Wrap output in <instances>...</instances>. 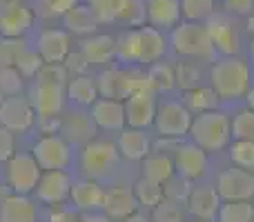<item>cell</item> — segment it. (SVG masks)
I'll list each match as a JSON object with an SVG mask.
<instances>
[{
	"mask_svg": "<svg viewBox=\"0 0 254 222\" xmlns=\"http://www.w3.org/2000/svg\"><path fill=\"white\" fill-rule=\"evenodd\" d=\"M212 89L223 100H237L246 96L250 87V67L237 56H225L223 60H216L210 71Z\"/></svg>",
	"mask_w": 254,
	"mask_h": 222,
	"instance_id": "cell-1",
	"label": "cell"
},
{
	"mask_svg": "<svg viewBox=\"0 0 254 222\" xmlns=\"http://www.w3.org/2000/svg\"><path fill=\"white\" fill-rule=\"evenodd\" d=\"M190 133L203 151H221L232 138V120L216 109L203 111L192 120Z\"/></svg>",
	"mask_w": 254,
	"mask_h": 222,
	"instance_id": "cell-2",
	"label": "cell"
},
{
	"mask_svg": "<svg viewBox=\"0 0 254 222\" xmlns=\"http://www.w3.org/2000/svg\"><path fill=\"white\" fill-rule=\"evenodd\" d=\"M172 49L179 56L196 58V60H214L216 49L210 40L205 25L185 20L174 27L172 31Z\"/></svg>",
	"mask_w": 254,
	"mask_h": 222,
	"instance_id": "cell-3",
	"label": "cell"
},
{
	"mask_svg": "<svg viewBox=\"0 0 254 222\" xmlns=\"http://www.w3.org/2000/svg\"><path fill=\"white\" fill-rule=\"evenodd\" d=\"M119 162V147L107 140H89L80 153V167L89 178H103Z\"/></svg>",
	"mask_w": 254,
	"mask_h": 222,
	"instance_id": "cell-4",
	"label": "cell"
},
{
	"mask_svg": "<svg viewBox=\"0 0 254 222\" xmlns=\"http://www.w3.org/2000/svg\"><path fill=\"white\" fill-rule=\"evenodd\" d=\"M40 174H43V169L29 153H13L7 160V182L13 193L27 196V193L36 191Z\"/></svg>",
	"mask_w": 254,
	"mask_h": 222,
	"instance_id": "cell-5",
	"label": "cell"
},
{
	"mask_svg": "<svg viewBox=\"0 0 254 222\" xmlns=\"http://www.w3.org/2000/svg\"><path fill=\"white\" fill-rule=\"evenodd\" d=\"M192 111L185 105L174 100H167L163 105L156 107V118H154V125H156V131L163 135V138H183L185 133H190V127H192Z\"/></svg>",
	"mask_w": 254,
	"mask_h": 222,
	"instance_id": "cell-6",
	"label": "cell"
},
{
	"mask_svg": "<svg viewBox=\"0 0 254 222\" xmlns=\"http://www.w3.org/2000/svg\"><path fill=\"white\" fill-rule=\"evenodd\" d=\"M216 193L221 200H252L254 198V171L234 165L221 171L216 180Z\"/></svg>",
	"mask_w": 254,
	"mask_h": 222,
	"instance_id": "cell-7",
	"label": "cell"
},
{
	"mask_svg": "<svg viewBox=\"0 0 254 222\" xmlns=\"http://www.w3.org/2000/svg\"><path fill=\"white\" fill-rule=\"evenodd\" d=\"M38 167L43 171L49 169H65L71 162V149L63 135H43L38 142L34 144V153Z\"/></svg>",
	"mask_w": 254,
	"mask_h": 222,
	"instance_id": "cell-8",
	"label": "cell"
},
{
	"mask_svg": "<svg viewBox=\"0 0 254 222\" xmlns=\"http://www.w3.org/2000/svg\"><path fill=\"white\" fill-rule=\"evenodd\" d=\"M71 184H74V180H71V176L67 174L65 169L43 171L38 184H36V196H38V200L45 202V205L58 207L69 198Z\"/></svg>",
	"mask_w": 254,
	"mask_h": 222,
	"instance_id": "cell-9",
	"label": "cell"
},
{
	"mask_svg": "<svg viewBox=\"0 0 254 222\" xmlns=\"http://www.w3.org/2000/svg\"><path fill=\"white\" fill-rule=\"evenodd\" d=\"M36 120V111L31 107L29 100L20 96H9L2 100L0 107V125L7 127L13 133H22V131H29L34 127Z\"/></svg>",
	"mask_w": 254,
	"mask_h": 222,
	"instance_id": "cell-10",
	"label": "cell"
},
{
	"mask_svg": "<svg viewBox=\"0 0 254 222\" xmlns=\"http://www.w3.org/2000/svg\"><path fill=\"white\" fill-rule=\"evenodd\" d=\"M156 102H154L152 91H136L125 98V120L127 127H136V129H147L154 125L156 118Z\"/></svg>",
	"mask_w": 254,
	"mask_h": 222,
	"instance_id": "cell-11",
	"label": "cell"
},
{
	"mask_svg": "<svg viewBox=\"0 0 254 222\" xmlns=\"http://www.w3.org/2000/svg\"><path fill=\"white\" fill-rule=\"evenodd\" d=\"M92 118L94 125L103 131H123L125 120V102L119 98H96L92 105Z\"/></svg>",
	"mask_w": 254,
	"mask_h": 222,
	"instance_id": "cell-12",
	"label": "cell"
},
{
	"mask_svg": "<svg viewBox=\"0 0 254 222\" xmlns=\"http://www.w3.org/2000/svg\"><path fill=\"white\" fill-rule=\"evenodd\" d=\"M34 11L25 2L0 9V36L2 38H22L34 25Z\"/></svg>",
	"mask_w": 254,
	"mask_h": 222,
	"instance_id": "cell-13",
	"label": "cell"
},
{
	"mask_svg": "<svg viewBox=\"0 0 254 222\" xmlns=\"http://www.w3.org/2000/svg\"><path fill=\"white\" fill-rule=\"evenodd\" d=\"M29 102H31V107H34V111L38 113V118H52L63 111L65 93H63V87H58V85L36 83L34 87H31Z\"/></svg>",
	"mask_w": 254,
	"mask_h": 222,
	"instance_id": "cell-14",
	"label": "cell"
},
{
	"mask_svg": "<svg viewBox=\"0 0 254 222\" xmlns=\"http://www.w3.org/2000/svg\"><path fill=\"white\" fill-rule=\"evenodd\" d=\"M172 160H174L176 171L188 180L201 178L207 171V156L198 144H181V147H176Z\"/></svg>",
	"mask_w": 254,
	"mask_h": 222,
	"instance_id": "cell-15",
	"label": "cell"
},
{
	"mask_svg": "<svg viewBox=\"0 0 254 222\" xmlns=\"http://www.w3.org/2000/svg\"><path fill=\"white\" fill-rule=\"evenodd\" d=\"M205 29H207V34H210V40L216 51H221L223 56H234V53L239 51V34L228 18L210 16Z\"/></svg>",
	"mask_w": 254,
	"mask_h": 222,
	"instance_id": "cell-16",
	"label": "cell"
},
{
	"mask_svg": "<svg viewBox=\"0 0 254 222\" xmlns=\"http://www.w3.org/2000/svg\"><path fill=\"white\" fill-rule=\"evenodd\" d=\"M36 51L45 62H63L69 53V34L63 29H45L36 40Z\"/></svg>",
	"mask_w": 254,
	"mask_h": 222,
	"instance_id": "cell-17",
	"label": "cell"
},
{
	"mask_svg": "<svg viewBox=\"0 0 254 222\" xmlns=\"http://www.w3.org/2000/svg\"><path fill=\"white\" fill-rule=\"evenodd\" d=\"M103 209L112 220H125L138 209V200L134 196V189L127 187H112L105 191V200H103Z\"/></svg>",
	"mask_w": 254,
	"mask_h": 222,
	"instance_id": "cell-18",
	"label": "cell"
},
{
	"mask_svg": "<svg viewBox=\"0 0 254 222\" xmlns=\"http://www.w3.org/2000/svg\"><path fill=\"white\" fill-rule=\"evenodd\" d=\"M221 202L223 200H221V196L216 193L214 187H194L188 198V209L192 214V218L212 220L219 214Z\"/></svg>",
	"mask_w": 254,
	"mask_h": 222,
	"instance_id": "cell-19",
	"label": "cell"
},
{
	"mask_svg": "<svg viewBox=\"0 0 254 222\" xmlns=\"http://www.w3.org/2000/svg\"><path fill=\"white\" fill-rule=\"evenodd\" d=\"M63 138L67 142H89L96 133V125H94V118L87 113L80 111H71L69 116H65L61 120V129Z\"/></svg>",
	"mask_w": 254,
	"mask_h": 222,
	"instance_id": "cell-20",
	"label": "cell"
},
{
	"mask_svg": "<svg viewBox=\"0 0 254 222\" xmlns=\"http://www.w3.org/2000/svg\"><path fill=\"white\" fill-rule=\"evenodd\" d=\"M36 205L27 196L13 193L0 202V222H36Z\"/></svg>",
	"mask_w": 254,
	"mask_h": 222,
	"instance_id": "cell-21",
	"label": "cell"
},
{
	"mask_svg": "<svg viewBox=\"0 0 254 222\" xmlns=\"http://www.w3.org/2000/svg\"><path fill=\"white\" fill-rule=\"evenodd\" d=\"M71 202H74L76 209L80 211H96L103 207L105 200V191L96 180H80V182L71 184V193H69Z\"/></svg>",
	"mask_w": 254,
	"mask_h": 222,
	"instance_id": "cell-22",
	"label": "cell"
},
{
	"mask_svg": "<svg viewBox=\"0 0 254 222\" xmlns=\"http://www.w3.org/2000/svg\"><path fill=\"white\" fill-rule=\"evenodd\" d=\"M147 20L156 29L176 27L181 20V0H147Z\"/></svg>",
	"mask_w": 254,
	"mask_h": 222,
	"instance_id": "cell-23",
	"label": "cell"
},
{
	"mask_svg": "<svg viewBox=\"0 0 254 222\" xmlns=\"http://www.w3.org/2000/svg\"><path fill=\"white\" fill-rule=\"evenodd\" d=\"M119 153L125 156L127 160H143L149 156V138L145 129H136V127H127L119 133Z\"/></svg>",
	"mask_w": 254,
	"mask_h": 222,
	"instance_id": "cell-24",
	"label": "cell"
},
{
	"mask_svg": "<svg viewBox=\"0 0 254 222\" xmlns=\"http://www.w3.org/2000/svg\"><path fill=\"white\" fill-rule=\"evenodd\" d=\"M63 22H65L67 31L71 34H78V36H92L98 27V20L94 16L92 7L87 2L85 4H71L65 13H63Z\"/></svg>",
	"mask_w": 254,
	"mask_h": 222,
	"instance_id": "cell-25",
	"label": "cell"
},
{
	"mask_svg": "<svg viewBox=\"0 0 254 222\" xmlns=\"http://www.w3.org/2000/svg\"><path fill=\"white\" fill-rule=\"evenodd\" d=\"M80 51L89 65H105L116 56V40L112 36H92L80 43Z\"/></svg>",
	"mask_w": 254,
	"mask_h": 222,
	"instance_id": "cell-26",
	"label": "cell"
},
{
	"mask_svg": "<svg viewBox=\"0 0 254 222\" xmlns=\"http://www.w3.org/2000/svg\"><path fill=\"white\" fill-rule=\"evenodd\" d=\"M140 36V60L138 62H156L165 53V38L156 27H138Z\"/></svg>",
	"mask_w": 254,
	"mask_h": 222,
	"instance_id": "cell-27",
	"label": "cell"
},
{
	"mask_svg": "<svg viewBox=\"0 0 254 222\" xmlns=\"http://www.w3.org/2000/svg\"><path fill=\"white\" fill-rule=\"evenodd\" d=\"M67 96H69L71 102H76V105H80V107H92L98 98L96 80H92L85 74L74 76V78L67 83Z\"/></svg>",
	"mask_w": 254,
	"mask_h": 222,
	"instance_id": "cell-28",
	"label": "cell"
},
{
	"mask_svg": "<svg viewBox=\"0 0 254 222\" xmlns=\"http://www.w3.org/2000/svg\"><path fill=\"white\" fill-rule=\"evenodd\" d=\"M176 167L174 160L165 153H156V156H145L143 158V178H149L154 182L165 184L167 180L174 176Z\"/></svg>",
	"mask_w": 254,
	"mask_h": 222,
	"instance_id": "cell-29",
	"label": "cell"
},
{
	"mask_svg": "<svg viewBox=\"0 0 254 222\" xmlns=\"http://www.w3.org/2000/svg\"><path fill=\"white\" fill-rule=\"evenodd\" d=\"M216 216L219 222H252L254 205L250 200H223Z\"/></svg>",
	"mask_w": 254,
	"mask_h": 222,
	"instance_id": "cell-30",
	"label": "cell"
},
{
	"mask_svg": "<svg viewBox=\"0 0 254 222\" xmlns=\"http://www.w3.org/2000/svg\"><path fill=\"white\" fill-rule=\"evenodd\" d=\"M116 56L123 62H138L140 60V36H138V27L123 31L116 38Z\"/></svg>",
	"mask_w": 254,
	"mask_h": 222,
	"instance_id": "cell-31",
	"label": "cell"
},
{
	"mask_svg": "<svg viewBox=\"0 0 254 222\" xmlns=\"http://www.w3.org/2000/svg\"><path fill=\"white\" fill-rule=\"evenodd\" d=\"M216 102H219V96L212 87H194L190 91H185V107L190 111H212L216 109Z\"/></svg>",
	"mask_w": 254,
	"mask_h": 222,
	"instance_id": "cell-32",
	"label": "cell"
},
{
	"mask_svg": "<svg viewBox=\"0 0 254 222\" xmlns=\"http://www.w3.org/2000/svg\"><path fill=\"white\" fill-rule=\"evenodd\" d=\"M134 196L138 200V207L143 205L145 209H154L158 202L165 198V191H163L161 182H154L149 178H140L138 182L134 184Z\"/></svg>",
	"mask_w": 254,
	"mask_h": 222,
	"instance_id": "cell-33",
	"label": "cell"
},
{
	"mask_svg": "<svg viewBox=\"0 0 254 222\" xmlns=\"http://www.w3.org/2000/svg\"><path fill=\"white\" fill-rule=\"evenodd\" d=\"M147 80H149V87L152 91H170L172 87H176V80H174V67L165 65V62H152L147 71Z\"/></svg>",
	"mask_w": 254,
	"mask_h": 222,
	"instance_id": "cell-34",
	"label": "cell"
},
{
	"mask_svg": "<svg viewBox=\"0 0 254 222\" xmlns=\"http://www.w3.org/2000/svg\"><path fill=\"white\" fill-rule=\"evenodd\" d=\"M119 20L127 27H143L147 20V7L145 0H121Z\"/></svg>",
	"mask_w": 254,
	"mask_h": 222,
	"instance_id": "cell-35",
	"label": "cell"
},
{
	"mask_svg": "<svg viewBox=\"0 0 254 222\" xmlns=\"http://www.w3.org/2000/svg\"><path fill=\"white\" fill-rule=\"evenodd\" d=\"M214 11V0H181V16L185 20L201 22L212 16Z\"/></svg>",
	"mask_w": 254,
	"mask_h": 222,
	"instance_id": "cell-36",
	"label": "cell"
},
{
	"mask_svg": "<svg viewBox=\"0 0 254 222\" xmlns=\"http://www.w3.org/2000/svg\"><path fill=\"white\" fill-rule=\"evenodd\" d=\"M96 87H98V96L103 98H123L121 93V71L114 69H105L98 74L96 78Z\"/></svg>",
	"mask_w": 254,
	"mask_h": 222,
	"instance_id": "cell-37",
	"label": "cell"
},
{
	"mask_svg": "<svg viewBox=\"0 0 254 222\" xmlns=\"http://www.w3.org/2000/svg\"><path fill=\"white\" fill-rule=\"evenodd\" d=\"M67 76H69V71H67L65 62H45V65L40 67V71L36 74V83L63 87V85L67 83Z\"/></svg>",
	"mask_w": 254,
	"mask_h": 222,
	"instance_id": "cell-38",
	"label": "cell"
},
{
	"mask_svg": "<svg viewBox=\"0 0 254 222\" xmlns=\"http://www.w3.org/2000/svg\"><path fill=\"white\" fill-rule=\"evenodd\" d=\"M234 140H252L254 142V109H243L232 120Z\"/></svg>",
	"mask_w": 254,
	"mask_h": 222,
	"instance_id": "cell-39",
	"label": "cell"
},
{
	"mask_svg": "<svg viewBox=\"0 0 254 222\" xmlns=\"http://www.w3.org/2000/svg\"><path fill=\"white\" fill-rule=\"evenodd\" d=\"M136 91H152L147 76L138 74V71H121V93H123V98Z\"/></svg>",
	"mask_w": 254,
	"mask_h": 222,
	"instance_id": "cell-40",
	"label": "cell"
},
{
	"mask_svg": "<svg viewBox=\"0 0 254 222\" xmlns=\"http://www.w3.org/2000/svg\"><path fill=\"white\" fill-rule=\"evenodd\" d=\"M25 49L27 47L22 38H2L0 36V67H13Z\"/></svg>",
	"mask_w": 254,
	"mask_h": 222,
	"instance_id": "cell-41",
	"label": "cell"
},
{
	"mask_svg": "<svg viewBox=\"0 0 254 222\" xmlns=\"http://www.w3.org/2000/svg\"><path fill=\"white\" fill-rule=\"evenodd\" d=\"M230 158L237 167L254 171V142L252 140H237L230 149Z\"/></svg>",
	"mask_w": 254,
	"mask_h": 222,
	"instance_id": "cell-42",
	"label": "cell"
},
{
	"mask_svg": "<svg viewBox=\"0 0 254 222\" xmlns=\"http://www.w3.org/2000/svg\"><path fill=\"white\" fill-rule=\"evenodd\" d=\"M152 220L154 222H183L181 205L174 200H170V198H163V200L152 209Z\"/></svg>",
	"mask_w": 254,
	"mask_h": 222,
	"instance_id": "cell-43",
	"label": "cell"
},
{
	"mask_svg": "<svg viewBox=\"0 0 254 222\" xmlns=\"http://www.w3.org/2000/svg\"><path fill=\"white\" fill-rule=\"evenodd\" d=\"M174 80H176V87L190 91V89L198 87L201 71H198V67H194L192 62H181V65L174 69Z\"/></svg>",
	"mask_w": 254,
	"mask_h": 222,
	"instance_id": "cell-44",
	"label": "cell"
},
{
	"mask_svg": "<svg viewBox=\"0 0 254 222\" xmlns=\"http://www.w3.org/2000/svg\"><path fill=\"white\" fill-rule=\"evenodd\" d=\"M22 89V74L16 67H0V93L2 96H18Z\"/></svg>",
	"mask_w": 254,
	"mask_h": 222,
	"instance_id": "cell-45",
	"label": "cell"
},
{
	"mask_svg": "<svg viewBox=\"0 0 254 222\" xmlns=\"http://www.w3.org/2000/svg\"><path fill=\"white\" fill-rule=\"evenodd\" d=\"M94 16H96L98 25L101 22H114L119 20V9H121V0H89Z\"/></svg>",
	"mask_w": 254,
	"mask_h": 222,
	"instance_id": "cell-46",
	"label": "cell"
},
{
	"mask_svg": "<svg viewBox=\"0 0 254 222\" xmlns=\"http://www.w3.org/2000/svg\"><path fill=\"white\" fill-rule=\"evenodd\" d=\"M43 65H45V60H43V56H40L38 51H29V49H25L13 67L22 74V78H34Z\"/></svg>",
	"mask_w": 254,
	"mask_h": 222,
	"instance_id": "cell-47",
	"label": "cell"
},
{
	"mask_svg": "<svg viewBox=\"0 0 254 222\" xmlns=\"http://www.w3.org/2000/svg\"><path fill=\"white\" fill-rule=\"evenodd\" d=\"M163 191H165V198H170V200H174L181 205V202H188L192 187H190L188 178H183V176H181V178H174V176H172V178L163 184Z\"/></svg>",
	"mask_w": 254,
	"mask_h": 222,
	"instance_id": "cell-48",
	"label": "cell"
},
{
	"mask_svg": "<svg viewBox=\"0 0 254 222\" xmlns=\"http://www.w3.org/2000/svg\"><path fill=\"white\" fill-rule=\"evenodd\" d=\"M13 149H16L13 131H9L7 127L0 125V162H7L13 156Z\"/></svg>",
	"mask_w": 254,
	"mask_h": 222,
	"instance_id": "cell-49",
	"label": "cell"
},
{
	"mask_svg": "<svg viewBox=\"0 0 254 222\" xmlns=\"http://www.w3.org/2000/svg\"><path fill=\"white\" fill-rule=\"evenodd\" d=\"M63 62H65L67 71H71L74 76H80V74H85V71L89 69V60L83 56V51H76V53L69 51Z\"/></svg>",
	"mask_w": 254,
	"mask_h": 222,
	"instance_id": "cell-50",
	"label": "cell"
},
{
	"mask_svg": "<svg viewBox=\"0 0 254 222\" xmlns=\"http://www.w3.org/2000/svg\"><path fill=\"white\" fill-rule=\"evenodd\" d=\"M45 9H47V16H56V13H65L71 4H76V0H40Z\"/></svg>",
	"mask_w": 254,
	"mask_h": 222,
	"instance_id": "cell-51",
	"label": "cell"
},
{
	"mask_svg": "<svg viewBox=\"0 0 254 222\" xmlns=\"http://www.w3.org/2000/svg\"><path fill=\"white\" fill-rule=\"evenodd\" d=\"M228 11L239 13V16H248L254 11V0H225Z\"/></svg>",
	"mask_w": 254,
	"mask_h": 222,
	"instance_id": "cell-52",
	"label": "cell"
},
{
	"mask_svg": "<svg viewBox=\"0 0 254 222\" xmlns=\"http://www.w3.org/2000/svg\"><path fill=\"white\" fill-rule=\"evenodd\" d=\"M49 222H80V218L71 211H56L49 216Z\"/></svg>",
	"mask_w": 254,
	"mask_h": 222,
	"instance_id": "cell-53",
	"label": "cell"
},
{
	"mask_svg": "<svg viewBox=\"0 0 254 222\" xmlns=\"http://www.w3.org/2000/svg\"><path fill=\"white\" fill-rule=\"evenodd\" d=\"M80 222H112L110 216H103V214H92V211H87V214L80 218Z\"/></svg>",
	"mask_w": 254,
	"mask_h": 222,
	"instance_id": "cell-54",
	"label": "cell"
},
{
	"mask_svg": "<svg viewBox=\"0 0 254 222\" xmlns=\"http://www.w3.org/2000/svg\"><path fill=\"white\" fill-rule=\"evenodd\" d=\"M246 100H248V107H250V109H254V87L252 89H248V93H246Z\"/></svg>",
	"mask_w": 254,
	"mask_h": 222,
	"instance_id": "cell-55",
	"label": "cell"
},
{
	"mask_svg": "<svg viewBox=\"0 0 254 222\" xmlns=\"http://www.w3.org/2000/svg\"><path fill=\"white\" fill-rule=\"evenodd\" d=\"M123 222H147V220H145V218H140V216H138V214H131V216H129V218H125Z\"/></svg>",
	"mask_w": 254,
	"mask_h": 222,
	"instance_id": "cell-56",
	"label": "cell"
},
{
	"mask_svg": "<svg viewBox=\"0 0 254 222\" xmlns=\"http://www.w3.org/2000/svg\"><path fill=\"white\" fill-rule=\"evenodd\" d=\"M16 2H22V0H0V9L11 7V4H16Z\"/></svg>",
	"mask_w": 254,
	"mask_h": 222,
	"instance_id": "cell-57",
	"label": "cell"
},
{
	"mask_svg": "<svg viewBox=\"0 0 254 222\" xmlns=\"http://www.w3.org/2000/svg\"><path fill=\"white\" fill-rule=\"evenodd\" d=\"M248 29L254 34V11H252V16H250V22H248Z\"/></svg>",
	"mask_w": 254,
	"mask_h": 222,
	"instance_id": "cell-58",
	"label": "cell"
},
{
	"mask_svg": "<svg viewBox=\"0 0 254 222\" xmlns=\"http://www.w3.org/2000/svg\"><path fill=\"white\" fill-rule=\"evenodd\" d=\"M183 222H210V220H201V218H192V220H183Z\"/></svg>",
	"mask_w": 254,
	"mask_h": 222,
	"instance_id": "cell-59",
	"label": "cell"
},
{
	"mask_svg": "<svg viewBox=\"0 0 254 222\" xmlns=\"http://www.w3.org/2000/svg\"><path fill=\"white\" fill-rule=\"evenodd\" d=\"M250 53H252V62H254V38H252V43H250Z\"/></svg>",
	"mask_w": 254,
	"mask_h": 222,
	"instance_id": "cell-60",
	"label": "cell"
},
{
	"mask_svg": "<svg viewBox=\"0 0 254 222\" xmlns=\"http://www.w3.org/2000/svg\"><path fill=\"white\" fill-rule=\"evenodd\" d=\"M2 100H4V98H2V93H0V107H2Z\"/></svg>",
	"mask_w": 254,
	"mask_h": 222,
	"instance_id": "cell-61",
	"label": "cell"
},
{
	"mask_svg": "<svg viewBox=\"0 0 254 222\" xmlns=\"http://www.w3.org/2000/svg\"><path fill=\"white\" fill-rule=\"evenodd\" d=\"M85 2H89V0H85Z\"/></svg>",
	"mask_w": 254,
	"mask_h": 222,
	"instance_id": "cell-62",
	"label": "cell"
},
{
	"mask_svg": "<svg viewBox=\"0 0 254 222\" xmlns=\"http://www.w3.org/2000/svg\"><path fill=\"white\" fill-rule=\"evenodd\" d=\"M252 222H254V220H252Z\"/></svg>",
	"mask_w": 254,
	"mask_h": 222,
	"instance_id": "cell-63",
	"label": "cell"
}]
</instances>
